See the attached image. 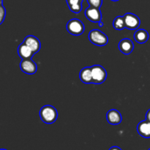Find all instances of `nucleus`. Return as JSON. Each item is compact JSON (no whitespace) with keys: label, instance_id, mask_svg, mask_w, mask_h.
Wrapping results in <instances>:
<instances>
[{"label":"nucleus","instance_id":"obj_1","mask_svg":"<svg viewBox=\"0 0 150 150\" xmlns=\"http://www.w3.org/2000/svg\"><path fill=\"white\" fill-rule=\"evenodd\" d=\"M41 120L45 124H53L58 117V112L54 106L45 105L40 108L39 112Z\"/></svg>","mask_w":150,"mask_h":150},{"label":"nucleus","instance_id":"obj_2","mask_svg":"<svg viewBox=\"0 0 150 150\" xmlns=\"http://www.w3.org/2000/svg\"><path fill=\"white\" fill-rule=\"evenodd\" d=\"M89 41L97 46H105L108 42V38L99 29H92L88 35Z\"/></svg>","mask_w":150,"mask_h":150},{"label":"nucleus","instance_id":"obj_3","mask_svg":"<svg viewBox=\"0 0 150 150\" xmlns=\"http://www.w3.org/2000/svg\"><path fill=\"white\" fill-rule=\"evenodd\" d=\"M67 30L70 35L74 36H79L84 32L85 26L81 21L78 18H73L67 23Z\"/></svg>","mask_w":150,"mask_h":150},{"label":"nucleus","instance_id":"obj_4","mask_svg":"<svg viewBox=\"0 0 150 150\" xmlns=\"http://www.w3.org/2000/svg\"><path fill=\"white\" fill-rule=\"evenodd\" d=\"M92 81L95 84H101L107 79V72L103 67L99 64L91 67Z\"/></svg>","mask_w":150,"mask_h":150},{"label":"nucleus","instance_id":"obj_5","mask_svg":"<svg viewBox=\"0 0 150 150\" xmlns=\"http://www.w3.org/2000/svg\"><path fill=\"white\" fill-rule=\"evenodd\" d=\"M125 23V28L130 30L137 29L141 24V20L136 15L127 13L123 16Z\"/></svg>","mask_w":150,"mask_h":150},{"label":"nucleus","instance_id":"obj_6","mask_svg":"<svg viewBox=\"0 0 150 150\" xmlns=\"http://www.w3.org/2000/svg\"><path fill=\"white\" fill-rule=\"evenodd\" d=\"M85 16L89 21L92 23H99L102 20V13H101L100 8L90 7L85 10Z\"/></svg>","mask_w":150,"mask_h":150},{"label":"nucleus","instance_id":"obj_7","mask_svg":"<svg viewBox=\"0 0 150 150\" xmlns=\"http://www.w3.org/2000/svg\"><path fill=\"white\" fill-rule=\"evenodd\" d=\"M20 68L22 72L28 75L35 74L38 70L37 64L32 60V59H22L20 63Z\"/></svg>","mask_w":150,"mask_h":150},{"label":"nucleus","instance_id":"obj_8","mask_svg":"<svg viewBox=\"0 0 150 150\" xmlns=\"http://www.w3.org/2000/svg\"><path fill=\"white\" fill-rule=\"evenodd\" d=\"M23 42L28 45L34 53L37 54L40 50L41 42L38 38L33 35H28L24 38Z\"/></svg>","mask_w":150,"mask_h":150},{"label":"nucleus","instance_id":"obj_9","mask_svg":"<svg viewBox=\"0 0 150 150\" xmlns=\"http://www.w3.org/2000/svg\"><path fill=\"white\" fill-rule=\"evenodd\" d=\"M119 49L122 54L129 55L133 52L134 49V45L133 41L129 38H124L119 42Z\"/></svg>","mask_w":150,"mask_h":150},{"label":"nucleus","instance_id":"obj_10","mask_svg":"<svg viewBox=\"0 0 150 150\" xmlns=\"http://www.w3.org/2000/svg\"><path fill=\"white\" fill-rule=\"evenodd\" d=\"M106 119L108 122L113 125H117L120 124L122 120L121 113L117 109L109 110L106 114Z\"/></svg>","mask_w":150,"mask_h":150},{"label":"nucleus","instance_id":"obj_11","mask_svg":"<svg viewBox=\"0 0 150 150\" xmlns=\"http://www.w3.org/2000/svg\"><path fill=\"white\" fill-rule=\"evenodd\" d=\"M18 54L21 58V59H29L35 55V53L24 42H22L18 48Z\"/></svg>","mask_w":150,"mask_h":150},{"label":"nucleus","instance_id":"obj_12","mask_svg":"<svg viewBox=\"0 0 150 150\" xmlns=\"http://www.w3.org/2000/svg\"><path fill=\"white\" fill-rule=\"evenodd\" d=\"M137 131L141 136L146 139L150 138V122L145 120L140 122L137 125Z\"/></svg>","mask_w":150,"mask_h":150},{"label":"nucleus","instance_id":"obj_13","mask_svg":"<svg viewBox=\"0 0 150 150\" xmlns=\"http://www.w3.org/2000/svg\"><path fill=\"white\" fill-rule=\"evenodd\" d=\"M79 78L83 83H86V84L93 83L91 67H86L82 69L79 73Z\"/></svg>","mask_w":150,"mask_h":150},{"label":"nucleus","instance_id":"obj_14","mask_svg":"<svg viewBox=\"0 0 150 150\" xmlns=\"http://www.w3.org/2000/svg\"><path fill=\"white\" fill-rule=\"evenodd\" d=\"M135 40L138 42V43H144L146 41L149 40V33L146 30L143 29H138L133 35Z\"/></svg>","mask_w":150,"mask_h":150},{"label":"nucleus","instance_id":"obj_15","mask_svg":"<svg viewBox=\"0 0 150 150\" xmlns=\"http://www.w3.org/2000/svg\"><path fill=\"white\" fill-rule=\"evenodd\" d=\"M83 1V0H67L66 1L70 11L78 14L81 11Z\"/></svg>","mask_w":150,"mask_h":150},{"label":"nucleus","instance_id":"obj_16","mask_svg":"<svg viewBox=\"0 0 150 150\" xmlns=\"http://www.w3.org/2000/svg\"><path fill=\"white\" fill-rule=\"evenodd\" d=\"M113 26L117 30H122L125 29V23L123 16H119L114 18L113 21Z\"/></svg>","mask_w":150,"mask_h":150},{"label":"nucleus","instance_id":"obj_17","mask_svg":"<svg viewBox=\"0 0 150 150\" xmlns=\"http://www.w3.org/2000/svg\"><path fill=\"white\" fill-rule=\"evenodd\" d=\"M87 2L90 7L100 8L103 4V0H87Z\"/></svg>","mask_w":150,"mask_h":150},{"label":"nucleus","instance_id":"obj_18","mask_svg":"<svg viewBox=\"0 0 150 150\" xmlns=\"http://www.w3.org/2000/svg\"><path fill=\"white\" fill-rule=\"evenodd\" d=\"M6 16V10L3 4H0V25L4 22Z\"/></svg>","mask_w":150,"mask_h":150},{"label":"nucleus","instance_id":"obj_19","mask_svg":"<svg viewBox=\"0 0 150 150\" xmlns=\"http://www.w3.org/2000/svg\"><path fill=\"white\" fill-rule=\"evenodd\" d=\"M146 120L150 122V108L147 111L146 114Z\"/></svg>","mask_w":150,"mask_h":150},{"label":"nucleus","instance_id":"obj_20","mask_svg":"<svg viewBox=\"0 0 150 150\" xmlns=\"http://www.w3.org/2000/svg\"><path fill=\"white\" fill-rule=\"evenodd\" d=\"M109 150H122V149H120V147H118V146H112V147L110 148Z\"/></svg>","mask_w":150,"mask_h":150},{"label":"nucleus","instance_id":"obj_21","mask_svg":"<svg viewBox=\"0 0 150 150\" xmlns=\"http://www.w3.org/2000/svg\"><path fill=\"white\" fill-rule=\"evenodd\" d=\"M98 25H99L100 27H103V23L100 21V22H99V23H98Z\"/></svg>","mask_w":150,"mask_h":150},{"label":"nucleus","instance_id":"obj_22","mask_svg":"<svg viewBox=\"0 0 150 150\" xmlns=\"http://www.w3.org/2000/svg\"><path fill=\"white\" fill-rule=\"evenodd\" d=\"M0 4H3V0H0Z\"/></svg>","mask_w":150,"mask_h":150},{"label":"nucleus","instance_id":"obj_23","mask_svg":"<svg viewBox=\"0 0 150 150\" xmlns=\"http://www.w3.org/2000/svg\"><path fill=\"white\" fill-rule=\"evenodd\" d=\"M111 1H119V0H111Z\"/></svg>","mask_w":150,"mask_h":150},{"label":"nucleus","instance_id":"obj_24","mask_svg":"<svg viewBox=\"0 0 150 150\" xmlns=\"http://www.w3.org/2000/svg\"><path fill=\"white\" fill-rule=\"evenodd\" d=\"M0 150H7V149H0Z\"/></svg>","mask_w":150,"mask_h":150},{"label":"nucleus","instance_id":"obj_25","mask_svg":"<svg viewBox=\"0 0 150 150\" xmlns=\"http://www.w3.org/2000/svg\"><path fill=\"white\" fill-rule=\"evenodd\" d=\"M148 150H150V149H148Z\"/></svg>","mask_w":150,"mask_h":150},{"label":"nucleus","instance_id":"obj_26","mask_svg":"<svg viewBox=\"0 0 150 150\" xmlns=\"http://www.w3.org/2000/svg\"><path fill=\"white\" fill-rule=\"evenodd\" d=\"M66 1H67V0H66Z\"/></svg>","mask_w":150,"mask_h":150}]
</instances>
